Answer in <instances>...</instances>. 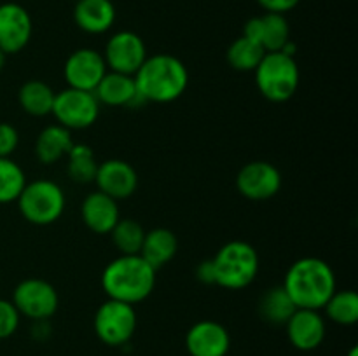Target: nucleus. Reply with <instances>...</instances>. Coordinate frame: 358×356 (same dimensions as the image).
I'll use <instances>...</instances> for the list:
<instances>
[{
  "mask_svg": "<svg viewBox=\"0 0 358 356\" xmlns=\"http://www.w3.org/2000/svg\"><path fill=\"white\" fill-rule=\"evenodd\" d=\"M101 54L110 72L126 75H135L149 56L143 38L131 30H121L112 35Z\"/></svg>",
  "mask_w": 358,
  "mask_h": 356,
  "instance_id": "10",
  "label": "nucleus"
},
{
  "mask_svg": "<svg viewBox=\"0 0 358 356\" xmlns=\"http://www.w3.org/2000/svg\"><path fill=\"white\" fill-rule=\"evenodd\" d=\"M196 278L205 285H215V269H213L212 258L199 262V265L196 267Z\"/></svg>",
  "mask_w": 358,
  "mask_h": 356,
  "instance_id": "33",
  "label": "nucleus"
},
{
  "mask_svg": "<svg viewBox=\"0 0 358 356\" xmlns=\"http://www.w3.org/2000/svg\"><path fill=\"white\" fill-rule=\"evenodd\" d=\"M80 216L83 222L91 232L94 234H110L115 223L121 218L117 201L103 192H91L84 198L80 205Z\"/></svg>",
  "mask_w": 358,
  "mask_h": 356,
  "instance_id": "18",
  "label": "nucleus"
},
{
  "mask_svg": "<svg viewBox=\"0 0 358 356\" xmlns=\"http://www.w3.org/2000/svg\"><path fill=\"white\" fill-rule=\"evenodd\" d=\"M348 356H358V348H357V346H353V348L350 349Z\"/></svg>",
  "mask_w": 358,
  "mask_h": 356,
  "instance_id": "35",
  "label": "nucleus"
},
{
  "mask_svg": "<svg viewBox=\"0 0 358 356\" xmlns=\"http://www.w3.org/2000/svg\"><path fill=\"white\" fill-rule=\"evenodd\" d=\"M296 309V304L282 285L268 288L259 299V314L271 325H285Z\"/></svg>",
  "mask_w": 358,
  "mask_h": 356,
  "instance_id": "24",
  "label": "nucleus"
},
{
  "mask_svg": "<svg viewBox=\"0 0 358 356\" xmlns=\"http://www.w3.org/2000/svg\"><path fill=\"white\" fill-rule=\"evenodd\" d=\"M34 34L31 16L21 3H0V49L9 54L23 51Z\"/></svg>",
  "mask_w": 358,
  "mask_h": 356,
  "instance_id": "13",
  "label": "nucleus"
},
{
  "mask_svg": "<svg viewBox=\"0 0 358 356\" xmlns=\"http://www.w3.org/2000/svg\"><path fill=\"white\" fill-rule=\"evenodd\" d=\"M72 145L73 140L70 129L59 124H51L42 129L35 140V156L42 164L49 166L66 157Z\"/></svg>",
  "mask_w": 358,
  "mask_h": 356,
  "instance_id": "22",
  "label": "nucleus"
},
{
  "mask_svg": "<svg viewBox=\"0 0 358 356\" xmlns=\"http://www.w3.org/2000/svg\"><path fill=\"white\" fill-rule=\"evenodd\" d=\"M52 115L59 126L66 129H86L96 122L100 115V101L91 91L66 87L55 96Z\"/></svg>",
  "mask_w": 358,
  "mask_h": 356,
  "instance_id": "8",
  "label": "nucleus"
},
{
  "mask_svg": "<svg viewBox=\"0 0 358 356\" xmlns=\"http://www.w3.org/2000/svg\"><path fill=\"white\" fill-rule=\"evenodd\" d=\"M215 269V285L227 290H241L257 278L259 253L247 241H229L219 248L212 258Z\"/></svg>",
  "mask_w": 358,
  "mask_h": 356,
  "instance_id": "5",
  "label": "nucleus"
},
{
  "mask_svg": "<svg viewBox=\"0 0 358 356\" xmlns=\"http://www.w3.org/2000/svg\"><path fill=\"white\" fill-rule=\"evenodd\" d=\"M282 286L297 309L320 311L338 290V281L324 258L303 257L290 265Z\"/></svg>",
  "mask_w": 358,
  "mask_h": 356,
  "instance_id": "1",
  "label": "nucleus"
},
{
  "mask_svg": "<svg viewBox=\"0 0 358 356\" xmlns=\"http://www.w3.org/2000/svg\"><path fill=\"white\" fill-rule=\"evenodd\" d=\"M20 143V133L9 122H0V157H10Z\"/></svg>",
  "mask_w": 358,
  "mask_h": 356,
  "instance_id": "31",
  "label": "nucleus"
},
{
  "mask_svg": "<svg viewBox=\"0 0 358 356\" xmlns=\"http://www.w3.org/2000/svg\"><path fill=\"white\" fill-rule=\"evenodd\" d=\"M73 21L83 31L101 35L115 23V7L112 0H77Z\"/></svg>",
  "mask_w": 358,
  "mask_h": 356,
  "instance_id": "20",
  "label": "nucleus"
},
{
  "mask_svg": "<svg viewBox=\"0 0 358 356\" xmlns=\"http://www.w3.org/2000/svg\"><path fill=\"white\" fill-rule=\"evenodd\" d=\"M325 314L334 323L350 327L358 321V295L353 290H336L324 306Z\"/></svg>",
  "mask_w": 358,
  "mask_h": 356,
  "instance_id": "27",
  "label": "nucleus"
},
{
  "mask_svg": "<svg viewBox=\"0 0 358 356\" xmlns=\"http://www.w3.org/2000/svg\"><path fill=\"white\" fill-rule=\"evenodd\" d=\"M98 163L93 149L86 143H73L66 154V171L69 177L77 184H91L96 177Z\"/></svg>",
  "mask_w": 358,
  "mask_h": 356,
  "instance_id": "25",
  "label": "nucleus"
},
{
  "mask_svg": "<svg viewBox=\"0 0 358 356\" xmlns=\"http://www.w3.org/2000/svg\"><path fill=\"white\" fill-rule=\"evenodd\" d=\"M93 93L100 105H108V107H136L145 103L136 91L133 75L110 72V70L105 73Z\"/></svg>",
  "mask_w": 358,
  "mask_h": 356,
  "instance_id": "19",
  "label": "nucleus"
},
{
  "mask_svg": "<svg viewBox=\"0 0 358 356\" xmlns=\"http://www.w3.org/2000/svg\"><path fill=\"white\" fill-rule=\"evenodd\" d=\"M133 79L136 91L145 103H171L187 89L189 70L177 56L159 52L147 56Z\"/></svg>",
  "mask_w": 358,
  "mask_h": 356,
  "instance_id": "2",
  "label": "nucleus"
},
{
  "mask_svg": "<svg viewBox=\"0 0 358 356\" xmlns=\"http://www.w3.org/2000/svg\"><path fill=\"white\" fill-rule=\"evenodd\" d=\"M185 349L191 356H226L231 349V335L219 321L201 320L185 334Z\"/></svg>",
  "mask_w": 358,
  "mask_h": 356,
  "instance_id": "15",
  "label": "nucleus"
},
{
  "mask_svg": "<svg viewBox=\"0 0 358 356\" xmlns=\"http://www.w3.org/2000/svg\"><path fill=\"white\" fill-rule=\"evenodd\" d=\"M13 304L21 316L45 321L56 313L59 297L55 286L42 278H27L14 288Z\"/></svg>",
  "mask_w": 358,
  "mask_h": 356,
  "instance_id": "9",
  "label": "nucleus"
},
{
  "mask_svg": "<svg viewBox=\"0 0 358 356\" xmlns=\"http://www.w3.org/2000/svg\"><path fill=\"white\" fill-rule=\"evenodd\" d=\"M96 337L107 346H124L136 330V311L131 304L107 299L93 318Z\"/></svg>",
  "mask_w": 358,
  "mask_h": 356,
  "instance_id": "7",
  "label": "nucleus"
},
{
  "mask_svg": "<svg viewBox=\"0 0 358 356\" xmlns=\"http://www.w3.org/2000/svg\"><path fill=\"white\" fill-rule=\"evenodd\" d=\"M94 184L98 191L110 195L115 201L128 199L138 188V173L128 161L107 159L98 164Z\"/></svg>",
  "mask_w": 358,
  "mask_h": 356,
  "instance_id": "14",
  "label": "nucleus"
},
{
  "mask_svg": "<svg viewBox=\"0 0 358 356\" xmlns=\"http://www.w3.org/2000/svg\"><path fill=\"white\" fill-rule=\"evenodd\" d=\"M177 251L178 239L173 230L166 229V227H156V229L145 232L142 250H140L138 255L157 271L163 265H166L168 262L173 260Z\"/></svg>",
  "mask_w": 358,
  "mask_h": 356,
  "instance_id": "21",
  "label": "nucleus"
},
{
  "mask_svg": "<svg viewBox=\"0 0 358 356\" xmlns=\"http://www.w3.org/2000/svg\"><path fill=\"white\" fill-rule=\"evenodd\" d=\"M16 202L24 220L34 225H51L65 212L66 198L56 181L41 178L27 181Z\"/></svg>",
  "mask_w": 358,
  "mask_h": 356,
  "instance_id": "6",
  "label": "nucleus"
},
{
  "mask_svg": "<svg viewBox=\"0 0 358 356\" xmlns=\"http://www.w3.org/2000/svg\"><path fill=\"white\" fill-rule=\"evenodd\" d=\"M156 272L140 255H119L101 272V288L108 299L135 306L152 293Z\"/></svg>",
  "mask_w": 358,
  "mask_h": 356,
  "instance_id": "3",
  "label": "nucleus"
},
{
  "mask_svg": "<svg viewBox=\"0 0 358 356\" xmlns=\"http://www.w3.org/2000/svg\"><path fill=\"white\" fill-rule=\"evenodd\" d=\"M24 185L27 175L23 168L10 157H0V205L16 201Z\"/></svg>",
  "mask_w": 358,
  "mask_h": 356,
  "instance_id": "29",
  "label": "nucleus"
},
{
  "mask_svg": "<svg viewBox=\"0 0 358 356\" xmlns=\"http://www.w3.org/2000/svg\"><path fill=\"white\" fill-rule=\"evenodd\" d=\"M243 35L257 42L266 52L283 51L290 42V24L285 14L266 13L250 17L243 27Z\"/></svg>",
  "mask_w": 358,
  "mask_h": 356,
  "instance_id": "16",
  "label": "nucleus"
},
{
  "mask_svg": "<svg viewBox=\"0 0 358 356\" xmlns=\"http://www.w3.org/2000/svg\"><path fill=\"white\" fill-rule=\"evenodd\" d=\"M285 327L290 344L299 351L317 349L324 342L327 332L324 316L315 309H296Z\"/></svg>",
  "mask_w": 358,
  "mask_h": 356,
  "instance_id": "17",
  "label": "nucleus"
},
{
  "mask_svg": "<svg viewBox=\"0 0 358 356\" xmlns=\"http://www.w3.org/2000/svg\"><path fill=\"white\" fill-rule=\"evenodd\" d=\"M107 72L108 68L103 54L91 47L76 49L66 58L65 66H63V75H65L69 87L91 91V93L96 89Z\"/></svg>",
  "mask_w": 358,
  "mask_h": 356,
  "instance_id": "12",
  "label": "nucleus"
},
{
  "mask_svg": "<svg viewBox=\"0 0 358 356\" xmlns=\"http://www.w3.org/2000/svg\"><path fill=\"white\" fill-rule=\"evenodd\" d=\"M264 54L266 51L257 42L241 35L229 44L226 51V59L231 68L238 70V72H254Z\"/></svg>",
  "mask_w": 358,
  "mask_h": 356,
  "instance_id": "26",
  "label": "nucleus"
},
{
  "mask_svg": "<svg viewBox=\"0 0 358 356\" xmlns=\"http://www.w3.org/2000/svg\"><path fill=\"white\" fill-rule=\"evenodd\" d=\"M299 2L301 0H257V3L266 10V13L276 14H287L289 10L296 9Z\"/></svg>",
  "mask_w": 358,
  "mask_h": 356,
  "instance_id": "32",
  "label": "nucleus"
},
{
  "mask_svg": "<svg viewBox=\"0 0 358 356\" xmlns=\"http://www.w3.org/2000/svg\"><path fill=\"white\" fill-rule=\"evenodd\" d=\"M236 188L250 201H266L282 188V173L268 161H252L238 171Z\"/></svg>",
  "mask_w": 358,
  "mask_h": 356,
  "instance_id": "11",
  "label": "nucleus"
},
{
  "mask_svg": "<svg viewBox=\"0 0 358 356\" xmlns=\"http://www.w3.org/2000/svg\"><path fill=\"white\" fill-rule=\"evenodd\" d=\"M55 96V89L48 82L37 79L27 80L17 91L20 107L34 117H44L51 114Z\"/></svg>",
  "mask_w": 358,
  "mask_h": 356,
  "instance_id": "23",
  "label": "nucleus"
},
{
  "mask_svg": "<svg viewBox=\"0 0 358 356\" xmlns=\"http://www.w3.org/2000/svg\"><path fill=\"white\" fill-rule=\"evenodd\" d=\"M147 230L142 223L133 218H119L114 229L110 230L112 243L121 255H138L142 250L143 237Z\"/></svg>",
  "mask_w": 358,
  "mask_h": 356,
  "instance_id": "28",
  "label": "nucleus"
},
{
  "mask_svg": "<svg viewBox=\"0 0 358 356\" xmlns=\"http://www.w3.org/2000/svg\"><path fill=\"white\" fill-rule=\"evenodd\" d=\"M21 314L13 300L0 299V339H9L20 327Z\"/></svg>",
  "mask_w": 358,
  "mask_h": 356,
  "instance_id": "30",
  "label": "nucleus"
},
{
  "mask_svg": "<svg viewBox=\"0 0 358 356\" xmlns=\"http://www.w3.org/2000/svg\"><path fill=\"white\" fill-rule=\"evenodd\" d=\"M6 59H7V54L0 49V72H2L3 66H6Z\"/></svg>",
  "mask_w": 358,
  "mask_h": 356,
  "instance_id": "34",
  "label": "nucleus"
},
{
  "mask_svg": "<svg viewBox=\"0 0 358 356\" xmlns=\"http://www.w3.org/2000/svg\"><path fill=\"white\" fill-rule=\"evenodd\" d=\"M254 73L259 93L273 103H285L299 89L301 72L296 58L283 51L266 52Z\"/></svg>",
  "mask_w": 358,
  "mask_h": 356,
  "instance_id": "4",
  "label": "nucleus"
}]
</instances>
